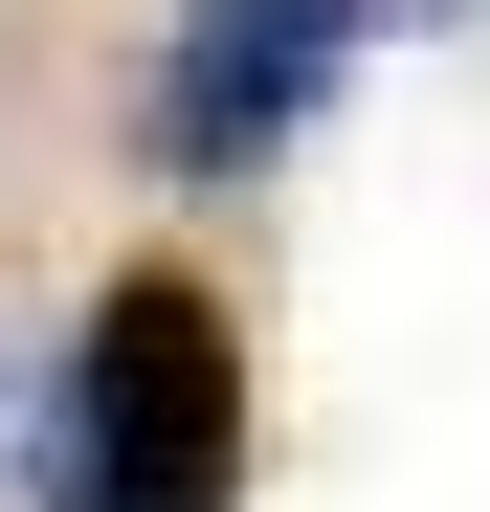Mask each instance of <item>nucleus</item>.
Wrapping results in <instances>:
<instances>
[{"label": "nucleus", "instance_id": "f257e3e1", "mask_svg": "<svg viewBox=\"0 0 490 512\" xmlns=\"http://www.w3.org/2000/svg\"><path fill=\"white\" fill-rule=\"evenodd\" d=\"M45 512H245V312L201 268H112L67 312Z\"/></svg>", "mask_w": 490, "mask_h": 512}, {"label": "nucleus", "instance_id": "f03ea898", "mask_svg": "<svg viewBox=\"0 0 490 512\" xmlns=\"http://www.w3.org/2000/svg\"><path fill=\"white\" fill-rule=\"evenodd\" d=\"M379 0H179V45H156V179H245V156H290L312 90L357 67Z\"/></svg>", "mask_w": 490, "mask_h": 512}, {"label": "nucleus", "instance_id": "7ed1b4c3", "mask_svg": "<svg viewBox=\"0 0 490 512\" xmlns=\"http://www.w3.org/2000/svg\"><path fill=\"white\" fill-rule=\"evenodd\" d=\"M446 23H468V0H446Z\"/></svg>", "mask_w": 490, "mask_h": 512}]
</instances>
